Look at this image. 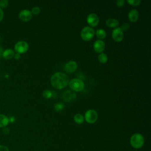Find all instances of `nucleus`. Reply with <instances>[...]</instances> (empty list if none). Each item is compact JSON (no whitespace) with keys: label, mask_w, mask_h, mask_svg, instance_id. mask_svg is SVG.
<instances>
[{"label":"nucleus","mask_w":151,"mask_h":151,"mask_svg":"<svg viewBox=\"0 0 151 151\" xmlns=\"http://www.w3.org/2000/svg\"><path fill=\"white\" fill-rule=\"evenodd\" d=\"M51 85L56 89H62L65 87L68 83V77L63 73L57 72L52 75L50 79Z\"/></svg>","instance_id":"f257e3e1"},{"label":"nucleus","mask_w":151,"mask_h":151,"mask_svg":"<svg viewBox=\"0 0 151 151\" xmlns=\"http://www.w3.org/2000/svg\"><path fill=\"white\" fill-rule=\"evenodd\" d=\"M130 144L134 149H140L145 144L144 137L140 133H134L130 137Z\"/></svg>","instance_id":"f03ea898"},{"label":"nucleus","mask_w":151,"mask_h":151,"mask_svg":"<svg viewBox=\"0 0 151 151\" xmlns=\"http://www.w3.org/2000/svg\"><path fill=\"white\" fill-rule=\"evenodd\" d=\"M95 34V31L94 29L91 27H84L80 32L81 37L82 39L84 41H89L91 40Z\"/></svg>","instance_id":"7ed1b4c3"},{"label":"nucleus","mask_w":151,"mask_h":151,"mask_svg":"<svg viewBox=\"0 0 151 151\" xmlns=\"http://www.w3.org/2000/svg\"><path fill=\"white\" fill-rule=\"evenodd\" d=\"M69 87L75 91H81L84 88V82L79 78H73L68 83Z\"/></svg>","instance_id":"20e7f679"},{"label":"nucleus","mask_w":151,"mask_h":151,"mask_svg":"<svg viewBox=\"0 0 151 151\" xmlns=\"http://www.w3.org/2000/svg\"><path fill=\"white\" fill-rule=\"evenodd\" d=\"M85 120L90 124L95 123L98 119V114L96 111L93 109L88 110L84 115Z\"/></svg>","instance_id":"39448f33"},{"label":"nucleus","mask_w":151,"mask_h":151,"mask_svg":"<svg viewBox=\"0 0 151 151\" xmlns=\"http://www.w3.org/2000/svg\"><path fill=\"white\" fill-rule=\"evenodd\" d=\"M29 45L26 41H18L14 46V48L17 53L18 54H23L27 51L28 50Z\"/></svg>","instance_id":"423d86ee"},{"label":"nucleus","mask_w":151,"mask_h":151,"mask_svg":"<svg viewBox=\"0 0 151 151\" xmlns=\"http://www.w3.org/2000/svg\"><path fill=\"white\" fill-rule=\"evenodd\" d=\"M111 36L115 41L120 42L123 39V31L120 29V27H116L112 31Z\"/></svg>","instance_id":"0eeeda50"},{"label":"nucleus","mask_w":151,"mask_h":151,"mask_svg":"<svg viewBox=\"0 0 151 151\" xmlns=\"http://www.w3.org/2000/svg\"><path fill=\"white\" fill-rule=\"evenodd\" d=\"M87 22L90 26L96 27L99 22V18L97 14L91 13L87 17Z\"/></svg>","instance_id":"6e6552de"},{"label":"nucleus","mask_w":151,"mask_h":151,"mask_svg":"<svg viewBox=\"0 0 151 151\" xmlns=\"http://www.w3.org/2000/svg\"><path fill=\"white\" fill-rule=\"evenodd\" d=\"M61 97L64 101L69 102L75 100L77 97V95L74 92L71 90H67L63 92Z\"/></svg>","instance_id":"1a4fd4ad"},{"label":"nucleus","mask_w":151,"mask_h":151,"mask_svg":"<svg viewBox=\"0 0 151 151\" xmlns=\"http://www.w3.org/2000/svg\"><path fill=\"white\" fill-rule=\"evenodd\" d=\"M32 16V14L28 9H23L19 14V18L22 21H29Z\"/></svg>","instance_id":"9d476101"},{"label":"nucleus","mask_w":151,"mask_h":151,"mask_svg":"<svg viewBox=\"0 0 151 151\" xmlns=\"http://www.w3.org/2000/svg\"><path fill=\"white\" fill-rule=\"evenodd\" d=\"M77 68V64L74 61H68L64 66V69L68 73H73Z\"/></svg>","instance_id":"9b49d317"},{"label":"nucleus","mask_w":151,"mask_h":151,"mask_svg":"<svg viewBox=\"0 0 151 151\" xmlns=\"http://www.w3.org/2000/svg\"><path fill=\"white\" fill-rule=\"evenodd\" d=\"M93 48L96 52L101 53L105 48V44L102 40H97L93 44Z\"/></svg>","instance_id":"f8f14e48"},{"label":"nucleus","mask_w":151,"mask_h":151,"mask_svg":"<svg viewBox=\"0 0 151 151\" xmlns=\"http://www.w3.org/2000/svg\"><path fill=\"white\" fill-rule=\"evenodd\" d=\"M139 12L135 9H131L129 11V14H128L129 19L131 22H136L139 18Z\"/></svg>","instance_id":"ddd939ff"},{"label":"nucleus","mask_w":151,"mask_h":151,"mask_svg":"<svg viewBox=\"0 0 151 151\" xmlns=\"http://www.w3.org/2000/svg\"><path fill=\"white\" fill-rule=\"evenodd\" d=\"M14 52L11 49H6L3 51L2 57L6 60H10L14 56Z\"/></svg>","instance_id":"4468645a"},{"label":"nucleus","mask_w":151,"mask_h":151,"mask_svg":"<svg viewBox=\"0 0 151 151\" xmlns=\"http://www.w3.org/2000/svg\"><path fill=\"white\" fill-rule=\"evenodd\" d=\"M9 122V119L4 114H0V127H5Z\"/></svg>","instance_id":"2eb2a0df"},{"label":"nucleus","mask_w":151,"mask_h":151,"mask_svg":"<svg viewBox=\"0 0 151 151\" xmlns=\"http://www.w3.org/2000/svg\"><path fill=\"white\" fill-rule=\"evenodd\" d=\"M119 24V21L114 18H109V19H107L106 21V25L111 28H114V27L116 28L118 26Z\"/></svg>","instance_id":"dca6fc26"},{"label":"nucleus","mask_w":151,"mask_h":151,"mask_svg":"<svg viewBox=\"0 0 151 151\" xmlns=\"http://www.w3.org/2000/svg\"><path fill=\"white\" fill-rule=\"evenodd\" d=\"M74 121L77 124H82L84 121V117L80 113H77L74 116Z\"/></svg>","instance_id":"f3484780"},{"label":"nucleus","mask_w":151,"mask_h":151,"mask_svg":"<svg viewBox=\"0 0 151 151\" xmlns=\"http://www.w3.org/2000/svg\"><path fill=\"white\" fill-rule=\"evenodd\" d=\"M54 93H55L54 91H52L50 90H45L42 93V96L45 99H48L54 97Z\"/></svg>","instance_id":"a211bd4d"},{"label":"nucleus","mask_w":151,"mask_h":151,"mask_svg":"<svg viewBox=\"0 0 151 151\" xmlns=\"http://www.w3.org/2000/svg\"><path fill=\"white\" fill-rule=\"evenodd\" d=\"M96 34L99 39H104L106 37V32L103 29H98L96 31Z\"/></svg>","instance_id":"6ab92c4d"},{"label":"nucleus","mask_w":151,"mask_h":151,"mask_svg":"<svg viewBox=\"0 0 151 151\" xmlns=\"http://www.w3.org/2000/svg\"><path fill=\"white\" fill-rule=\"evenodd\" d=\"M98 59H99V61L101 63H106L107 60H108V57H107V55L104 54V53H100L99 56H98Z\"/></svg>","instance_id":"aec40b11"},{"label":"nucleus","mask_w":151,"mask_h":151,"mask_svg":"<svg viewBox=\"0 0 151 151\" xmlns=\"http://www.w3.org/2000/svg\"><path fill=\"white\" fill-rule=\"evenodd\" d=\"M64 108V104H63L61 103H56V104H55V105L54 106V109L55 111L62 110Z\"/></svg>","instance_id":"412c9836"},{"label":"nucleus","mask_w":151,"mask_h":151,"mask_svg":"<svg viewBox=\"0 0 151 151\" xmlns=\"http://www.w3.org/2000/svg\"><path fill=\"white\" fill-rule=\"evenodd\" d=\"M127 2L132 5H134V6H137L139 5H140V4L141 3V1L140 0H127Z\"/></svg>","instance_id":"4be33fe9"},{"label":"nucleus","mask_w":151,"mask_h":151,"mask_svg":"<svg viewBox=\"0 0 151 151\" xmlns=\"http://www.w3.org/2000/svg\"><path fill=\"white\" fill-rule=\"evenodd\" d=\"M8 1L7 0H1L0 1V8H6L8 6Z\"/></svg>","instance_id":"5701e85b"},{"label":"nucleus","mask_w":151,"mask_h":151,"mask_svg":"<svg viewBox=\"0 0 151 151\" xmlns=\"http://www.w3.org/2000/svg\"><path fill=\"white\" fill-rule=\"evenodd\" d=\"M120 29L123 31H127L130 28V25L128 23H123L120 26Z\"/></svg>","instance_id":"b1692460"},{"label":"nucleus","mask_w":151,"mask_h":151,"mask_svg":"<svg viewBox=\"0 0 151 151\" xmlns=\"http://www.w3.org/2000/svg\"><path fill=\"white\" fill-rule=\"evenodd\" d=\"M40 8L38 6H34L32 8L31 10V13L34 14V15H37L40 12Z\"/></svg>","instance_id":"393cba45"},{"label":"nucleus","mask_w":151,"mask_h":151,"mask_svg":"<svg viewBox=\"0 0 151 151\" xmlns=\"http://www.w3.org/2000/svg\"><path fill=\"white\" fill-rule=\"evenodd\" d=\"M116 3L117 6H118L119 7H122L124 5L125 1L124 0H118L116 2Z\"/></svg>","instance_id":"a878e982"},{"label":"nucleus","mask_w":151,"mask_h":151,"mask_svg":"<svg viewBox=\"0 0 151 151\" xmlns=\"http://www.w3.org/2000/svg\"><path fill=\"white\" fill-rule=\"evenodd\" d=\"M0 151H9V150L7 146L0 145Z\"/></svg>","instance_id":"bb28decb"},{"label":"nucleus","mask_w":151,"mask_h":151,"mask_svg":"<svg viewBox=\"0 0 151 151\" xmlns=\"http://www.w3.org/2000/svg\"><path fill=\"white\" fill-rule=\"evenodd\" d=\"M3 133L5 134H8L9 133V129L7 127H4L3 129Z\"/></svg>","instance_id":"cd10ccee"},{"label":"nucleus","mask_w":151,"mask_h":151,"mask_svg":"<svg viewBox=\"0 0 151 151\" xmlns=\"http://www.w3.org/2000/svg\"><path fill=\"white\" fill-rule=\"evenodd\" d=\"M3 17H4V12L2 9L0 8V21H2V19H3Z\"/></svg>","instance_id":"c85d7f7f"},{"label":"nucleus","mask_w":151,"mask_h":151,"mask_svg":"<svg viewBox=\"0 0 151 151\" xmlns=\"http://www.w3.org/2000/svg\"><path fill=\"white\" fill-rule=\"evenodd\" d=\"M14 58L16 59V60H18L20 58V54H18V53H16L14 54Z\"/></svg>","instance_id":"c756f323"},{"label":"nucleus","mask_w":151,"mask_h":151,"mask_svg":"<svg viewBox=\"0 0 151 151\" xmlns=\"http://www.w3.org/2000/svg\"><path fill=\"white\" fill-rule=\"evenodd\" d=\"M2 52H3V50H2V48L1 47V46L0 45V57L2 56Z\"/></svg>","instance_id":"7c9ffc66"}]
</instances>
